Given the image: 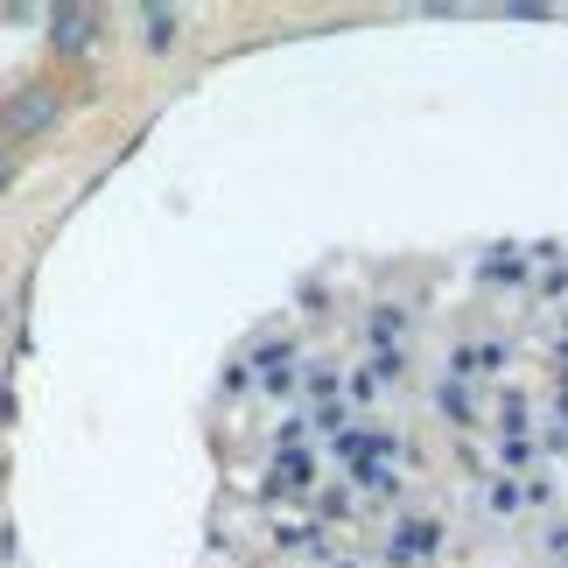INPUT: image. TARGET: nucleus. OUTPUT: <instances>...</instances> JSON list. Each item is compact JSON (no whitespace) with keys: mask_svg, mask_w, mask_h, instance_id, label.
<instances>
[{"mask_svg":"<svg viewBox=\"0 0 568 568\" xmlns=\"http://www.w3.org/2000/svg\"><path fill=\"white\" fill-rule=\"evenodd\" d=\"M57 120H63V84L57 78H29V84H14V92L0 99V141L8 148L57 134Z\"/></svg>","mask_w":568,"mask_h":568,"instance_id":"obj_1","label":"nucleus"},{"mask_svg":"<svg viewBox=\"0 0 568 568\" xmlns=\"http://www.w3.org/2000/svg\"><path fill=\"white\" fill-rule=\"evenodd\" d=\"M99 42V8H50V50L57 57H84Z\"/></svg>","mask_w":568,"mask_h":568,"instance_id":"obj_2","label":"nucleus"},{"mask_svg":"<svg viewBox=\"0 0 568 568\" xmlns=\"http://www.w3.org/2000/svg\"><path fill=\"white\" fill-rule=\"evenodd\" d=\"M134 21H141V50L148 57H169V50H176V36H183V14L176 8H162V0H155V8H141Z\"/></svg>","mask_w":568,"mask_h":568,"instance_id":"obj_3","label":"nucleus"},{"mask_svg":"<svg viewBox=\"0 0 568 568\" xmlns=\"http://www.w3.org/2000/svg\"><path fill=\"white\" fill-rule=\"evenodd\" d=\"M435 548H443L435 519H400V555H435Z\"/></svg>","mask_w":568,"mask_h":568,"instance_id":"obj_4","label":"nucleus"},{"mask_svg":"<svg viewBox=\"0 0 568 568\" xmlns=\"http://www.w3.org/2000/svg\"><path fill=\"white\" fill-rule=\"evenodd\" d=\"M498 358H506L498 344H464V352H456V373H491Z\"/></svg>","mask_w":568,"mask_h":568,"instance_id":"obj_5","label":"nucleus"},{"mask_svg":"<svg viewBox=\"0 0 568 568\" xmlns=\"http://www.w3.org/2000/svg\"><path fill=\"white\" fill-rule=\"evenodd\" d=\"M358 485H365V491H379V498H393V491H400V477H393L386 464H365V470H358Z\"/></svg>","mask_w":568,"mask_h":568,"instance_id":"obj_6","label":"nucleus"},{"mask_svg":"<svg viewBox=\"0 0 568 568\" xmlns=\"http://www.w3.org/2000/svg\"><path fill=\"white\" fill-rule=\"evenodd\" d=\"M21 176V148H8V141H0V196H8V183Z\"/></svg>","mask_w":568,"mask_h":568,"instance_id":"obj_7","label":"nucleus"},{"mask_svg":"<svg viewBox=\"0 0 568 568\" xmlns=\"http://www.w3.org/2000/svg\"><path fill=\"white\" fill-rule=\"evenodd\" d=\"M443 407H449V414H456V428H470V400H464V393H456V386H449V393H443Z\"/></svg>","mask_w":568,"mask_h":568,"instance_id":"obj_8","label":"nucleus"},{"mask_svg":"<svg viewBox=\"0 0 568 568\" xmlns=\"http://www.w3.org/2000/svg\"><path fill=\"white\" fill-rule=\"evenodd\" d=\"M14 422V393H0V428H8Z\"/></svg>","mask_w":568,"mask_h":568,"instance_id":"obj_9","label":"nucleus"}]
</instances>
